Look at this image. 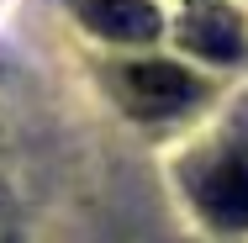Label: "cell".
<instances>
[{"label": "cell", "mask_w": 248, "mask_h": 243, "mask_svg": "<svg viewBox=\"0 0 248 243\" xmlns=\"http://www.w3.org/2000/svg\"><path fill=\"white\" fill-rule=\"evenodd\" d=\"M116 96H122V106H127L132 116L164 122V116H180L185 106L201 100V80L185 74L180 64H158V58H148V64L116 69Z\"/></svg>", "instance_id": "cell-1"}, {"label": "cell", "mask_w": 248, "mask_h": 243, "mask_svg": "<svg viewBox=\"0 0 248 243\" xmlns=\"http://www.w3.org/2000/svg\"><path fill=\"white\" fill-rule=\"evenodd\" d=\"M201 211L222 227H248V153H232L201 175Z\"/></svg>", "instance_id": "cell-2"}, {"label": "cell", "mask_w": 248, "mask_h": 243, "mask_svg": "<svg viewBox=\"0 0 248 243\" xmlns=\"http://www.w3.org/2000/svg\"><path fill=\"white\" fill-rule=\"evenodd\" d=\"M79 16L100 37H116V43H143L158 32V11L148 0H79Z\"/></svg>", "instance_id": "cell-3"}, {"label": "cell", "mask_w": 248, "mask_h": 243, "mask_svg": "<svg viewBox=\"0 0 248 243\" xmlns=\"http://www.w3.org/2000/svg\"><path fill=\"white\" fill-rule=\"evenodd\" d=\"M185 43L196 53H206L211 64H227V58L243 53V21L222 5H201L185 16Z\"/></svg>", "instance_id": "cell-4"}]
</instances>
